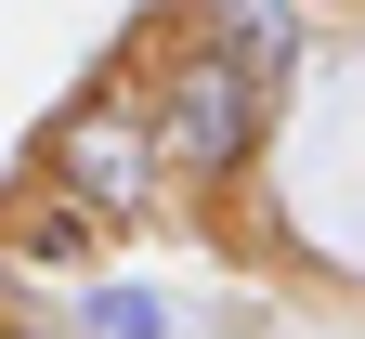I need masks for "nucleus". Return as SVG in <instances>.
Segmentation results:
<instances>
[{
  "label": "nucleus",
  "mask_w": 365,
  "mask_h": 339,
  "mask_svg": "<svg viewBox=\"0 0 365 339\" xmlns=\"http://www.w3.org/2000/svg\"><path fill=\"white\" fill-rule=\"evenodd\" d=\"M26 183H53V196H78L105 235H144L170 209V170H157V131H144V26L105 53V79H78L53 131L26 143Z\"/></svg>",
  "instance_id": "nucleus-2"
},
{
  "label": "nucleus",
  "mask_w": 365,
  "mask_h": 339,
  "mask_svg": "<svg viewBox=\"0 0 365 339\" xmlns=\"http://www.w3.org/2000/svg\"><path fill=\"white\" fill-rule=\"evenodd\" d=\"M66 326H91V339H170V300H144V287H91Z\"/></svg>",
  "instance_id": "nucleus-4"
},
{
  "label": "nucleus",
  "mask_w": 365,
  "mask_h": 339,
  "mask_svg": "<svg viewBox=\"0 0 365 339\" xmlns=\"http://www.w3.org/2000/svg\"><path fill=\"white\" fill-rule=\"evenodd\" d=\"M327 14H365V0H327Z\"/></svg>",
  "instance_id": "nucleus-6"
},
{
  "label": "nucleus",
  "mask_w": 365,
  "mask_h": 339,
  "mask_svg": "<svg viewBox=\"0 0 365 339\" xmlns=\"http://www.w3.org/2000/svg\"><path fill=\"white\" fill-rule=\"evenodd\" d=\"M144 131H157V170H170V209H196V222H222L261 183V157H274V91L235 66V53H209V39H182V26H157L144 14Z\"/></svg>",
  "instance_id": "nucleus-1"
},
{
  "label": "nucleus",
  "mask_w": 365,
  "mask_h": 339,
  "mask_svg": "<svg viewBox=\"0 0 365 339\" xmlns=\"http://www.w3.org/2000/svg\"><path fill=\"white\" fill-rule=\"evenodd\" d=\"M0 339H91V326H66V313H26V300H14V313H0Z\"/></svg>",
  "instance_id": "nucleus-5"
},
{
  "label": "nucleus",
  "mask_w": 365,
  "mask_h": 339,
  "mask_svg": "<svg viewBox=\"0 0 365 339\" xmlns=\"http://www.w3.org/2000/svg\"><path fill=\"white\" fill-rule=\"evenodd\" d=\"M157 26H182V39H209V53H235L274 105L300 91V66H313V26H327V0H157Z\"/></svg>",
  "instance_id": "nucleus-3"
}]
</instances>
